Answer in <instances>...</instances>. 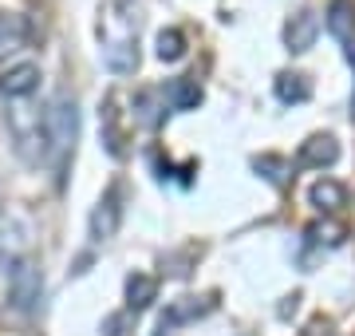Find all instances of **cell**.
Returning <instances> with one entry per match:
<instances>
[{
  "label": "cell",
  "mask_w": 355,
  "mask_h": 336,
  "mask_svg": "<svg viewBox=\"0 0 355 336\" xmlns=\"http://www.w3.org/2000/svg\"><path fill=\"white\" fill-rule=\"evenodd\" d=\"M36 87H40V67L36 64L8 67V72L0 76V91H4L8 99H24V95H32Z\"/></svg>",
  "instance_id": "cell-5"
},
{
  "label": "cell",
  "mask_w": 355,
  "mask_h": 336,
  "mask_svg": "<svg viewBox=\"0 0 355 336\" xmlns=\"http://www.w3.org/2000/svg\"><path fill=\"white\" fill-rule=\"evenodd\" d=\"M119 218H123V206H119V186H111V190H107V198H103L99 206H95V214H91V237H95V242L114 237Z\"/></svg>",
  "instance_id": "cell-3"
},
{
  "label": "cell",
  "mask_w": 355,
  "mask_h": 336,
  "mask_svg": "<svg viewBox=\"0 0 355 336\" xmlns=\"http://www.w3.org/2000/svg\"><path fill=\"white\" fill-rule=\"evenodd\" d=\"M352 64H355V48H352Z\"/></svg>",
  "instance_id": "cell-18"
},
{
  "label": "cell",
  "mask_w": 355,
  "mask_h": 336,
  "mask_svg": "<svg viewBox=\"0 0 355 336\" xmlns=\"http://www.w3.org/2000/svg\"><path fill=\"white\" fill-rule=\"evenodd\" d=\"M154 297H158V281H154V277L135 273V277L127 281V305H130V309H146Z\"/></svg>",
  "instance_id": "cell-9"
},
{
  "label": "cell",
  "mask_w": 355,
  "mask_h": 336,
  "mask_svg": "<svg viewBox=\"0 0 355 336\" xmlns=\"http://www.w3.org/2000/svg\"><path fill=\"white\" fill-rule=\"evenodd\" d=\"M123 324H127L123 317H107V324H103V328H107V336H127V333H123Z\"/></svg>",
  "instance_id": "cell-17"
},
{
  "label": "cell",
  "mask_w": 355,
  "mask_h": 336,
  "mask_svg": "<svg viewBox=\"0 0 355 336\" xmlns=\"http://www.w3.org/2000/svg\"><path fill=\"white\" fill-rule=\"evenodd\" d=\"M253 167L261 170L268 182H277V186H284V182H288V174H284V158H277V155H261Z\"/></svg>",
  "instance_id": "cell-15"
},
{
  "label": "cell",
  "mask_w": 355,
  "mask_h": 336,
  "mask_svg": "<svg viewBox=\"0 0 355 336\" xmlns=\"http://www.w3.org/2000/svg\"><path fill=\"white\" fill-rule=\"evenodd\" d=\"M316 32H320V16L316 12L292 16L288 28H284V44H288V52H308V48L316 44Z\"/></svg>",
  "instance_id": "cell-4"
},
{
  "label": "cell",
  "mask_w": 355,
  "mask_h": 336,
  "mask_svg": "<svg viewBox=\"0 0 355 336\" xmlns=\"http://www.w3.org/2000/svg\"><path fill=\"white\" fill-rule=\"evenodd\" d=\"M277 95H280V103H304L308 95H312V87H308L304 76L284 72V76H277Z\"/></svg>",
  "instance_id": "cell-11"
},
{
  "label": "cell",
  "mask_w": 355,
  "mask_h": 336,
  "mask_svg": "<svg viewBox=\"0 0 355 336\" xmlns=\"http://www.w3.org/2000/svg\"><path fill=\"white\" fill-rule=\"evenodd\" d=\"M328 32L336 40H343V44L355 36V4L352 0H331L328 4Z\"/></svg>",
  "instance_id": "cell-7"
},
{
  "label": "cell",
  "mask_w": 355,
  "mask_h": 336,
  "mask_svg": "<svg viewBox=\"0 0 355 336\" xmlns=\"http://www.w3.org/2000/svg\"><path fill=\"white\" fill-rule=\"evenodd\" d=\"M312 202H316L320 210H343V206H347V190H343L340 182L324 178V182L312 186Z\"/></svg>",
  "instance_id": "cell-10"
},
{
  "label": "cell",
  "mask_w": 355,
  "mask_h": 336,
  "mask_svg": "<svg viewBox=\"0 0 355 336\" xmlns=\"http://www.w3.org/2000/svg\"><path fill=\"white\" fill-rule=\"evenodd\" d=\"M135 115L146 123V127H158V111H154V91H142L135 95Z\"/></svg>",
  "instance_id": "cell-16"
},
{
  "label": "cell",
  "mask_w": 355,
  "mask_h": 336,
  "mask_svg": "<svg viewBox=\"0 0 355 336\" xmlns=\"http://www.w3.org/2000/svg\"><path fill=\"white\" fill-rule=\"evenodd\" d=\"M28 40V20L16 12H0V52H16Z\"/></svg>",
  "instance_id": "cell-8"
},
{
  "label": "cell",
  "mask_w": 355,
  "mask_h": 336,
  "mask_svg": "<svg viewBox=\"0 0 355 336\" xmlns=\"http://www.w3.org/2000/svg\"><path fill=\"white\" fill-rule=\"evenodd\" d=\"M205 309H209V305H198V301H190V297H186V301H178L174 309H170V312L162 317V328H170V324H182V321H190V317H202Z\"/></svg>",
  "instance_id": "cell-14"
},
{
  "label": "cell",
  "mask_w": 355,
  "mask_h": 336,
  "mask_svg": "<svg viewBox=\"0 0 355 336\" xmlns=\"http://www.w3.org/2000/svg\"><path fill=\"white\" fill-rule=\"evenodd\" d=\"M336 158H340V142L331 139V135H312L300 146V162L304 167H331Z\"/></svg>",
  "instance_id": "cell-6"
},
{
  "label": "cell",
  "mask_w": 355,
  "mask_h": 336,
  "mask_svg": "<svg viewBox=\"0 0 355 336\" xmlns=\"http://www.w3.org/2000/svg\"><path fill=\"white\" fill-rule=\"evenodd\" d=\"M352 107H355V103H352ZM352 115H355V111H352Z\"/></svg>",
  "instance_id": "cell-19"
},
{
  "label": "cell",
  "mask_w": 355,
  "mask_h": 336,
  "mask_svg": "<svg viewBox=\"0 0 355 336\" xmlns=\"http://www.w3.org/2000/svg\"><path fill=\"white\" fill-rule=\"evenodd\" d=\"M170 103H174V111H193L202 103V87L193 79H178V83H170Z\"/></svg>",
  "instance_id": "cell-12"
},
{
  "label": "cell",
  "mask_w": 355,
  "mask_h": 336,
  "mask_svg": "<svg viewBox=\"0 0 355 336\" xmlns=\"http://www.w3.org/2000/svg\"><path fill=\"white\" fill-rule=\"evenodd\" d=\"M76 135H79V111H76V99L71 95H55L44 111V139H48V155L64 167V158L71 155L76 146Z\"/></svg>",
  "instance_id": "cell-1"
},
{
  "label": "cell",
  "mask_w": 355,
  "mask_h": 336,
  "mask_svg": "<svg viewBox=\"0 0 355 336\" xmlns=\"http://www.w3.org/2000/svg\"><path fill=\"white\" fill-rule=\"evenodd\" d=\"M8 285H12V301H16V309H36V301L40 293H44V281H40V269H36V261H28L20 258L12 265V273H8Z\"/></svg>",
  "instance_id": "cell-2"
},
{
  "label": "cell",
  "mask_w": 355,
  "mask_h": 336,
  "mask_svg": "<svg viewBox=\"0 0 355 336\" xmlns=\"http://www.w3.org/2000/svg\"><path fill=\"white\" fill-rule=\"evenodd\" d=\"M182 56H186V36L174 32V28L162 32V36H158V60H182Z\"/></svg>",
  "instance_id": "cell-13"
}]
</instances>
